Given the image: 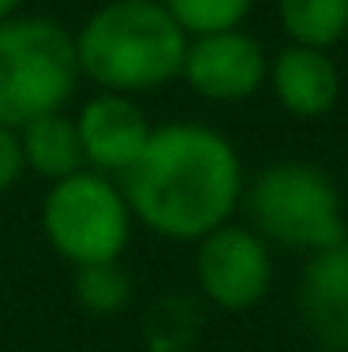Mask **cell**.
<instances>
[{
	"instance_id": "obj_1",
	"label": "cell",
	"mask_w": 348,
	"mask_h": 352,
	"mask_svg": "<svg viewBox=\"0 0 348 352\" xmlns=\"http://www.w3.org/2000/svg\"><path fill=\"white\" fill-rule=\"evenodd\" d=\"M244 162L225 131L198 120L161 124L120 176L131 217L161 240L198 244L244 203Z\"/></svg>"
},
{
	"instance_id": "obj_2",
	"label": "cell",
	"mask_w": 348,
	"mask_h": 352,
	"mask_svg": "<svg viewBox=\"0 0 348 352\" xmlns=\"http://www.w3.org/2000/svg\"><path fill=\"white\" fill-rule=\"evenodd\" d=\"M79 75L97 90L143 98L180 79L187 34L161 0H109L76 30Z\"/></svg>"
},
{
	"instance_id": "obj_3",
	"label": "cell",
	"mask_w": 348,
	"mask_h": 352,
	"mask_svg": "<svg viewBox=\"0 0 348 352\" xmlns=\"http://www.w3.org/2000/svg\"><path fill=\"white\" fill-rule=\"evenodd\" d=\"M244 210L270 248L314 255L348 240L341 191L334 176L311 162H273L259 169L244 184Z\"/></svg>"
},
{
	"instance_id": "obj_4",
	"label": "cell",
	"mask_w": 348,
	"mask_h": 352,
	"mask_svg": "<svg viewBox=\"0 0 348 352\" xmlns=\"http://www.w3.org/2000/svg\"><path fill=\"white\" fill-rule=\"evenodd\" d=\"M76 38L49 15L0 23V124L19 131L45 113H60L79 87Z\"/></svg>"
},
{
	"instance_id": "obj_5",
	"label": "cell",
	"mask_w": 348,
	"mask_h": 352,
	"mask_svg": "<svg viewBox=\"0 0 348 352\" xmlns=\"http://www.w3.org/2000/svg\"><path fill=\"white\" fill-rule=\"evenodd\" d=\"M135 217L116 176L79 169L49 184L41 199V236L71 266L113 263L131 244Z\"/></svg>"
},
{
	"instance_id": "obj_6",
	"label": "cell",
	"mask_w": 348,
	"mask_h": 352,
	"mask_svg": "<svg viewBox=\"0 0 348 352\" xmlns=\"http://www.w3.org/2000/svg\"><path fill=\"white\" fill-rule=\"evenodd\" d=\"M198 292L221 311H251L270 296L273 255L251 225L225 221L195 244Z\"/></svg>"
},
{
	"instance_id": "obj_7",
	"label": "cell",
	"mask_w": 348,
	"mask_h": 352,
	"mask_svg": "<svg viewBox=\"0 0 348 352\" xmlns=\"http://www.w3.org/2000/svg\"><path fill=\"white\" fill-rule=\"evenodd\" d=\"M180 79L192 87V94L206 98V102L236 105V102L255 98L266 87L270 53L244 27L218 30V34H198V38H187Z\"/></svg>"
},
{
	"instance_id": "obj_8",
	"label": "cell",
	"mask_w": 348,
	"mask_h": 352,
	"mask_svg": "<svg viewBox=\"0 0 348 352\" xmlns=\"http://www.w3.org/2000/svg\"><path fill=\"white\" fill-rule=\"evenodd\" d=\"M76 128H79L86 169L120 180V176L139 162V154L146 150L154 124H150V116L143 113L139 98L97 90L90 102L79 105Z\"/></svg>"
},
{
	"instance_id": "obj_9",
	"label": "cell",
	"mask_w": 348,
	"mask_h": 352,
	"mask_svg": "<svg viewBox=\"0 0 348 352\" xmlns=\"http://www.w3.org/2000/svg\"><path fill=\"white\" fill-rule=\"evenodd\" d=\"M277 105L296 120H318L329 116L341 102V68L329 49H311L288 41L281 53L270 56V79Z\"/></svg>"
},
{
	"instance_id": "obj_10",
	"label": "cell",
	"mask_w": 348,
	"mask_h": 352,
	"mask_svg": "<svg viewBox=\"0 0 348 352\" xmlns=\"http://www.w3.org/2000/svg\"><path fill=\"white\" fill-rule=\"evenodd\" d=\"M296 307L326 349H348V240L308 255L296 281Z\"/></svg>"
},
{
	"instance_id": "obj_11",
	"label": "cell",
	"mask_w": 348,
	"mask_h": 352,
	"mask_svg": "<svg viewBox=\"0 0 348 352\" xmlns=\"http://www.w3.org/2000/svg\"><path fill=\"white\" fill-rule=\"evenodd\" d=\"M19 150H23L27 173L41 176L45 184H56V180H64V176L86 169L76 116H68L64 109L23 124L19 128Z\"/></svg>"
},
{
	"instance_id": "obj_12",
	"label": "cell",
	"mask_w": 348,
	"mask_h": 352,
	"mask_svg": "<svg viewBox=\"0 0 348 352\" xmlns=\"http://www.w3.org/2000/svg\"><path fill=\"white\" fill-rule=\"evenodd\" d=\"M277 23L296 45L334 49L348 38V0H277Z\"/></svg>"
},
{
	"instance_id": "obj_13",
	"label": "cell",
	"mask_w": 348,
	"mask_h": 352,
	"mask_svg": "<svg viewBox=\"0 0 348 352\" xmlns=\"http://www.w3.org/2000/svg\"><path fill=\"white\" fill-rule=\"evenodd\" d=\"M71 285H76L79 307L90 315H116L131 304V274L120 266V258L76 266V281Z\"/></svg>"
},
{
	"instance_id": "obj_14",
	"label": "cell",
	"mask_w": 348,
	"mask_h": 352,
	"mask_svg": "<svg viewBox=\"0 0 348 352\" xmlns=\"http://www.w3.org/2000/svg\"><path fill=\"white\" fill-rule=\"evenodd\" d=\"M161 4L187 38H198L244 27L255 0H161Z\"/></svg>"
},
{
	"instance_id": "obj_15",
	"label": "cell",
	"mask_w": 348,
	"mask_h": 352,
	"mask_svg": "<svg viewBox=\"0 0 348 352\" xmlns=\"http://www.w3.org/2000/svg\"><path fill=\"white\" fill-rule=\"evenodd\" d=\"M23 173H27V165H23L19 150V131L0 124V195H8L23 180Z\"/></svg>"
},
{
	"instance_id": "obj_16",
	"label": "cell",
	"mask_w": 348,
	"mask_h": 352,
	"mask_svg": "<svg viewBox=\"0 0 348 352\" xmlns=\"http://www.w3.org/2000/svg\"><path fill=\"white\" fill-rule=\"evenodd\" d=\"M19 8H23V0H0V23L15 19V15H19Z\"/></svg>"
},
{
	"instance_id": "obj_17",
	"label": "cell",
	"mask_w": 348,
	"mask_h": 352,
	"mask_svg": "<svg viewBox=\"0 0 348 352\" xmlns=\"http://www.w3.org/2000/svg\"><path fill=\"white\" fill-rule=\"evenodd\" d=\"M314 352H348V349H326V345H318Z\"/></svg>"
}]
</instances>
